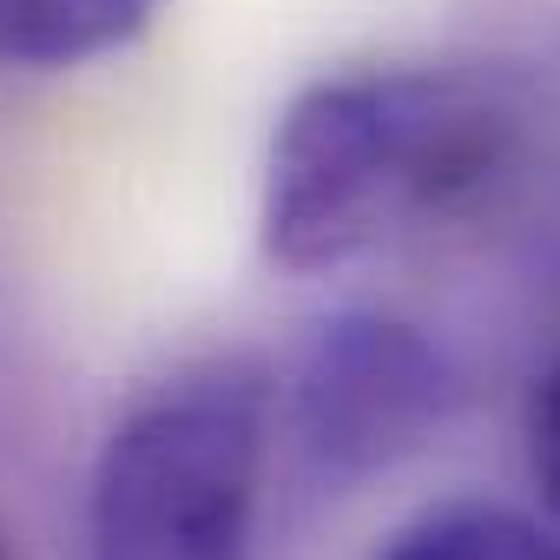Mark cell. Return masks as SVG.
Here are the masks:
<instances>
[{
	"label": "cell",
	"instance_id": "6da1fadb",
	"mask_svg": "<svg viewBox=\"0 0 560 560\" xmlns=\"http://www.w3.org/2000/svg\"><path fill=\"white\" fill-rule=\"evenodd\" d=\"M514 113L462 73H343L277 119L264 250L291 270L343 264L468 198L508 152Z\"/></svg>",
	"mask_w": 560,
	"mask_h": 560
},
{
	"label": "cell",
	"instance_id": "7a4b0ae2",
	"mask_svg": "<svg viewBox=\"0 0 560 560\" xmlns=\"http://www.w3.org/2000/svg\"><path fill=\"white\" fill-rule=\"evenodd\" d=\"M264 383L244 363L145 396L93 468V560H250Z\"/></svg>",
	"mask_w": 560,
	"mask_h": 560
},
{
	"label": "cell",
	"instance_id": "3957f363",
	"mask_svg": "<svg viewBox=\"0 0 560 560\" xmlns=\"http://www.w3.org/2000/svg\"><path fill=\"white\" fill-rule=\"evenodd\" d=\"M442 350L396 317H337L298 363V435L324 475H376L422 448L448 416Z\"/></svg>",
	"mask_w": 560,
	"mask_h": 560
},
{
	"label": "cell",
	"instance_id": "277c9868",
	"mask_svg": "<svg viewBox=\"0 0 560 560\" xmlns=\"http://www.w3.org/2000/svg\"><path fill=\"white\" fill-rule=\"evenodd\" d=\"M159 0H0V67H80L145 34Z\"/></svg>",
	"mask_w": 560,
	"mask_h": 560
},
{
	"label": "cell",
	"instance_id": "5b68a950",
	"mask_svg": "<svg viewBox=\"0 0 560 560\" xmlns=\"http://www.w3.org/2000/svg\"><path fill=\"white\" fill-rule=\"evenodd\" d=\"M383 560H560V534L501 501H448L409 521Z\"/></svg>",
	"mask_w": 560,
	"mask_h": 560
},
{
	"label": "cell",
	"instance_id": "8992f818",
	"mask_svg": "<svg viewBox=\"0 0 560 560\" xmlns=\"http://www.w3.org/2000/svg\"><path fill=\"white\" fill-rule=\"evenodd\" d=\"M527 468H534L540 501L560 514V357L547 363V376L534 383V402H527Z\"/></svg>",
	"mask_w": 560,
	"mask_h": 560
},
{
	"label": "cell",
	"instance_id": "52a82bcc",
	"mask_svg": "<svg viewBox=\"0 0 560 560\" xmlns=\"http://www.w3.org/2000/svg\"><path fill=\"white\" fill-rule=\"evenodd\" d=\"M0 560H8V553H0Z\"/></svg>",
	"mask_w": 560,
	"mask_h": 560
}]
</instances>
